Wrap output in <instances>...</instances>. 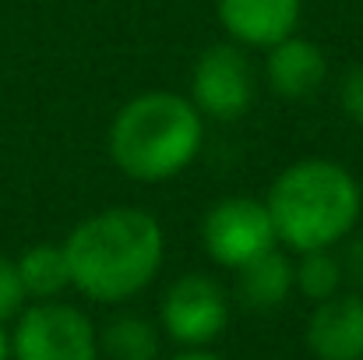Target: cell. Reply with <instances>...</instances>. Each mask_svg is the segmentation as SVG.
Listing matches in <instances>:
<instances>
[{
  "instance_id": "e0dca14e",
  "label": "cell",
  "mask_w": 363,
  "mask_h": 360,
  "mask_svg": "<svg viewBox=\"0 0 363 360\" xmlns=\"http://www.w3.org/2000/svg\"><path fill=\"white\" fill-rule=\"evenodd\" d=\"M335 254H339V265H342L346 290H360L363 293V237L360 234L346 237L335 247Z\"/></svg>"
},
{
  "instance_id": "5bb4252c",
  "label": "cell",
  "mask_w": 363,
  "mask_h": 360,
  "mask_svg": "<svg viewBox=\"0 0 363 360\" xmlns=\"http://www.w3.org/2000/svg\"><path fill=\"white\" fill-rule=\"evenodd\" d=\"M293 283H296V293L307 297L311 304H321V300L342 293L346 279H342V265H339L335 247L293 254Z\"/></svg>"
},
{
  "instance_id": "5b68a950",
  "label": "cell",
  "mask_w": 363,
  "mask_h": 360,
  "mask_svg": "<svg viewBox=\"0 0 363 360\" xmlns=\"http://www.w3.org/2000/svg\"><path fill=\"white\" fill-rule=\"evenodd\" d=\"M11 360H103L99 329L78 304L28 300L11 329Z\"/></svg>"
},
{
  "instance_id": "6da1fadb",
  "label": "cell",
  "mask_w": 363,
  "mask_h": 360,
  "mask_svg": "<svg viewBox=\"0 0 363 360\" xmlns=\"http://www.w3.org/2000/svg\"><path fill=\"white\" fill-rule=\"evenodd\" d=\"M71 268V290L103 307H123L141 297L166 265V230L141 205H110L60 240Z\"/></svg>"
},
{
  "instance_id": "52a82bcc",
  "label": "cell",
  "mask_w": 363,
  "mask_h": 360,
  "mask_svg": "<svg viewBox=\"0 0 363 360\" xmlns=\"http://www.w3.org/2000/svg\"><path fill=\"white\" fill-rule=\"evenodd\" d=\"M201 247L208 261L226 272H237L247 261L261 258L264 251L279 247L264 198L250 195L216 198L201 216Z\"/></svg>"
},
{
  "instance_id": "277c9868",
  "label": "cell",
  "mask_w": 363,
  "mask_h": 360,
  "mask_svg": "<svg viewBox=\"0 0 363 360\" xmlns=\"http://www.w3.org/2000/svg\"><path fill=\"white\" fill-rule=\"evenodd\" d=\"M233 318V293L212 272H184L159 297V329L180 350L219 343Z\"/></svg>"
},
{
  "instance_id": "d6986e66",
  "label": "cell",
  "mask_w": 363,
  "mask_h": 360,
  "mask_svg": "<svg viewBox=\"0 0 363 360\" xmlns=\"http://www.w3.org/2000/svg\"><path fill=\"white\" fill-rule=\"evenodd\" d=\"M0 360H11V329H7V322H0Z\"/></svg>"
},
{
  "instance_id": "9c48e42d",
  "label": "cell",
  "mask_w": 363,
  "mask_h": 360,
  "mask_svg": "<svg viewBox=\"0 0 363 360\" xmlns=\"http://www.w3.org/2000/svg\"><path fill=\"white\" fill-rule=\"evenodd\" d=\"M216 18L230 43L264 53L300 32L303 0H216Z\"/></svg>"
},
{
  "instance_id": "3957f363",
  "label": "cell",
  "mask_w": 363,
  "mask_h": 360,
  "mask_svg": "<svg viewBox=\"0 0 363 360\" xmlns=\"http://www.w3.org/2000/svg\"><path fill=\"white\" fill-rule=\"evenodd\" d=\"M208 120L187 92L148 89L123 99L106 131V152L117 173L134 184H169L184 177L205 148Z\"/></svg>"
},
{
  "instance_id": "30bf717a",
  "label": "cell",
  "mask_w": 363,
  "mask_h": 360,
  "mask_svg": "<svg viewBox=\"0 0 363 360\" xmlns=\"http://www.w3.org/2000/svg\"><path fill=\"white\" fill-rule=\"evenodd\" d=\"M303 343L314 360H363V293L342 290L314 304Z\"/></svg>"
},
{
  "instance_id": "8992f818",
  "label": "cell",
  "mask_w": 363,
  "mask_h": 360,
  "mask_svg": "<svg viewBox=\"0 0 363 360\" xmlns=\"http://www.w3.org/2000/svg\"><path fill=\"white\" fill-rule=\"evenodd\" d=\"M257 85H261V71L254 67L250 50L223 39L205 46L191 64L187 99L208 124H237L250 114L257 99Z\"/></svg>"
},
{
  "instance_id": "7a4b0ae2",
  "label": "cell",
  "mask_w": 363,
  "mask_h": 360,
  "mask_svg": "<svg viewBox=\"0 0 363 360\" xmlns=\"http://www.w3.org/2000/svg\"><path fill=\"white\" fill-rule=\"evenodd\" d=\"M264 205L279 247L289 254L332 251L360 227L363 184L332 156H303L275 173L264 191Z\"/></svg>"
},
{
  "instance_id": "ba28073f",
  "label": "cell",
  "mask_w": 363,
  "mask_h": 360,
  "mask_svg": "<svg viewBox=\"0 0 363 360\" xmlns=\"http://www.w3.org/2000/svg\"><path fill=\"white\" fill-rule=\"evenodd\" d=\"M328 53L321 43L293 32L289 39L275 43L264 50L261 60V82L268 85L272 96L286 103H303L314 99L328 85Z\"/></svg>"
},
{
  "instance_id": "2e32d148",
  "label": "cell",
  "mask_w": 363,
  "mask_h": 360,
  "mask_svg": "<svg viewBox=\"0 0 363 360\" xmlns=\"http://www.w3.org/2000/svg\"><path fill=\"white\" fill-rule=\"evenodd\" d=\"M339 107H342L346 120L363 127V64H353L339 78Z\"/></svg>"
},
{
  "instance_id": "7c38bea8",
  "label": "cell",
  "mask_w": 363,
  "mask_h": 360,
  "mask_svg": "<svg viewBox=\"0 0 363 360\" xmlns=\"http://www.w3.org/2000/svg\"><path fill=\"white\" fill-rule=\"evenodd\" d=\"M99 354L106 360H162V329L138 311H117L99 329Z\"/></svg>"
},
{
  "instance_id": "9a60e30c",
  "label": "cell",
  "mask_w": 363,
  "mask_h": 360,
  "mask_svg": "<svg viewBox=\"0 0 363 360\" xmlns=\"http://www.w3.org/2000/svg\"><path fill=\"white\" fill-rule=\"evenodd\" d=\"M25 304H28V293H25L18 261L0 254V322H14Z\"/></svg>"
},
{
  "instance_id": "4fadbf2b",
  "label": "cell",
  "mask_w": 363,
  "mask_h": 360,
  "mask_svg": "<svg viewBox=\"0 0 363 360\" xmlns=\"http://www.w3.org/2000/svg\"><path fill=\"white\" fill-rule=\"evenodd\" d=\"M14 261H18L28 300H57L64 297V290H71V268H67L64 244H53V240L28 244Z\"/></svg>"
},
{
  "instance_id": "ac0fdd59",
  "label": "cell",
  "mask_w": 363,
  "mask_h": 360,
  "mask_svg": "<svg viewBox=\"0 0 363 360\" xmlns=\"http://www.w3.org/2000/svg\"><path fill=\"white\" fill-rule=\"evenodd\" d=\"M166 360H223V357L205 347V350H180V354H173V357H166Z\"/></svg>"
},
{
  "instance_id": "8fae6325",
  "label": "cell",
  "mask_w": 363,
  "mask_h": 360,
  "mask_svg": "<svg viewBox=\"0 0 363 360\" xmlns=\"http://www.w3.org/2000/svg\"><path fill=\"white\" fill-rule=\"evenodd\" d=\"M233 304H240L250 315H272L286 307V300L296 293L293 283V254L286 247H272L261 258L247 261L233 272Z\"/></svg>"
}]
</instances>
